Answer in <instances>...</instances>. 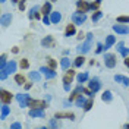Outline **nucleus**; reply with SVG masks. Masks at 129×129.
I'll use <instances>...</instances> for the list:
<instances>
[{
  "mask_svg": "<svg viewBox=\"0 0 129 129\" xmlns=\"http://www.w3.org/2000/svg\"><path fill=\"white\" fill-rule=\"evenodd\" d=\"M92 32H88L87 34V41L84 43V44H81V46H78V53L79 54H85V53H88L89 51V48H91V41H92Z\"/></svg>",
  "mask_w": 129,
  "mask_h": 129,
  "instance_id": "1",
  "label": "nucleus"
},
{
  "mask_svg": "<svg viewBox=\"0 0 129 129\" xmlns=\"http://www.w3.org/2000/svg\"><path fill=\"white\" fill-rule=\"evenodd\" d=\"M85 19H87V15H85V12L76 10L75 13H72V21H73V24L81 25V24H84V22H85Z\"/></svg>",
  "mask_w": 129,
  "mask_h": 129,
  "instance_id": "2",
  "label": "nucleus"
},
{
  "mask_svg": "<svg viewBox=\"0 0 129 129\" xmlns=\"http://www.w3.org/2000/svg\"><path fill=\"white\" fill-rule=\"evenodd\" d=\"M16 100H18V103H19L21 107H28L31 97L28 95V94H16Z\"/></svg>",
  "mask_w": 129,
  "mask_h": 129,
  "instance_id": "3",
  "label": "nucleus"
},
{
  "mask_svg": "<svg viewBox=\"0 0 129 129\" xmlns=\"http://www.w3.org/2000/svg\"><path fill=\"white\" fill-rule=\"evenodd\" d=\"M104 64L109 69L114 68V66H116V54H110V53L104 54Z\"/></svg>",
  "mask_w": 129,
  "mask_h": 129,
  "instance_id": "4",
  "label": "nucleus"
},
{
  "mask_svg": "<svg viewBox=\"0 0 129 129\" xmlns=\"http://www.w3.org/2000/svg\"><path fill=\"white\" fill-rule=\"evenodd\" d=\"M12 94L6 91V89H0V100H2V103L3 104H10L12 103Z\"/></svg>",
  "mask_w": 129,
  "mask_h": 129,
  "instance_id": "5",
  "label": "nucleus"
},
{
  "mask_svg": "<svg viewBox=\"0 0 129 129\" xmlns=\"http://www.w3.org/2000/svg\"><path fill=\"white\" fill-rule=\"evenodd\" d=\"M40 72L44 73V76H46L47 79H51V78H56L57 76V72H54V69H51V68H48V66L40 68Z\"/></svg>",
  "mask_w": 129,
  "mask_h": 129,
  "instance_id": "6",
  "label": "nucleus"
},
{
  "mask_svg": "<svg viewBox=\"0 0 129 129\" xmlns=\"http://www.w3.org/2000/svg\"><path fill=\"white\" fill-rule=\"evenodd\" d=\"M29 107L31 109H46L47 103L46 101H41V100H29Z\"/></svg>",
  "mask_w": 129,
  "mask_h": 129,
  "instance_id": "7",
  "label": "nucleus"
},
{
  "mask_svg": "<svg viewBox=\"0 0 129 129\" xmlns=\"http://www.w3.org/2000/svg\"><path fill=\"white\" fill-rule=\"evenodd\" d=\"M88 87L92 92H97V91H100V88H101V84H100V81L97 79V78H92V79L89 81Z\"/></svg>",
  "mask_w": 129,
  "mask_h": 129,
  "instance_id": "8",
  "label": "nucleus"
},
{
  "mask_svg": "<svg viewBox=\"0 0 129 129\" xmlns=\"http://www.w3.org/2000/svg\"><path fill=\"white\" fill-rule=\"evenodd\" d=\"M113 28V31L114 32H117V34H123V35H125V34H129V28H128V25H113L112 26Z\"/></svg>",
  "mask_w": 129,
  "mask_h": 129,
  "instance_id": "9",
  "label": "nucleus"
},
{
  "mask_svg": "<svg viewBox=\"0 0 129 129\" xmlns=\"http://www.w3.org/2000/svg\"><path fill=\"white\" fill-rule=\"evenodd\" d=\"M76 8H78V10H81V12H88L89 9V5L85 2V0H78L76 2Z\"/></svg>",
  "mask_w": 129,
  "mask_h": 129,
  "instance_id": "10",
  "label": "nucleus"
},
{
  "mask_svg": "<svg viewBox=\"0 0 129 129\" xmlns=\"http://www.w3.org/2000/svg\"><path fill=\"white\" fill-rule=\"evenodd\" d=\"M50 21H51V24H59L60 21H62V15H60V12H51L50 13Z\"/></svg>",
  "mask_w": 129,
  "mask_h": 129,
  "instance_id": "11",
  "label": "nucleus"
},
{
  "mask_svg": "<svg viewBox=\"0 0 129 129\" xmlns=\"http://www.w3.org/2000/svg\"><path fill=\"white\" fill-rule=\"evenodd\" d=\"M29 116L31 117H43L44 116V109H31Z\"/></svg>",
  "mask_w": 129,
  "mask_h": 129,
  "instance_id": "12",
  "label": "nucleus"
},
{
  "mask_svg": "<svg viewBox=\"0 0 129 129\" xmlns=\"http://www.w3.org/2000/svg\"><path fill=\"white\" fill-rule=\"evenodd\" d=\"M73 76H75V72L69 69V71L66 72V75L63 76V84H72V79H73Z\"/></svg>",
  "mask_w": 129,
  "mask_h": 129,
  "instance_id": "13",
  "label": "nucleus"
},
{
  "mask_svg": "<svg viewBox=\"0 0 129 129\" xmlns=\"http://www.w3.org/2000/svg\"><path fill=\"white\" fill-rule=\"evenodd\" d=\"M56 119H62V117H66V119H71V120H75V114L73 113H56L54 114Z\"/></svg>",
  "mask_w": 129,
  "mask_h": 129,
  "instance_id": "14",
  "label": "nucleus"
},
{
  "mask_svg": "<svg viewBox=\"0 0 129 129\" xmlns=\"http://www.w3.org/2000/svg\"><path fill=\"white\" fill-rule=\"evenodd\" d=\"M10 22H12V15H10V13H5V15H2V25H3V26L10 25Z\"/></svg>",
  "mask_w": 129,
  "mask_h": 129,
  "instance_id": "15",
  "label": "nucleus"
},
{
  "mask_svg": "<svg viewBox=\"0 0 129 129\" xmlns=\"http://www.w3.org/2000/svg\"><path fill=\"white\" fill-rule=\"evenodd\" d=\"M116 43V37H113V35H107L106 37V46H104V50H107V48H110Z\"/></svg>",
  "mask_w": 129,
  "mask_h": 129,
  "instance_id": "16",
  "label": "nucleus"
},
{
  "mask_svg": "<svg viewBox=\"0 0 129 129\" xmlns=\"http://www.w3.org/2000/svg\"><path fill=\"white\" fill-rule=\"evenodd\" d=\"M114 81H116V82H122L125 87H129V78L123 76V75H116V76H114Z\"/></svg>",
  "mask_w": 129,
  "mask_h": 129,
  "instance_id": "17",
  "label": "nucleus"
},
{
  "mask_svg": "<svg viewBox=\"0 0 129 129\" xmlns=\"http://www.w3.org/2000/svg\"><path fill=\"white\" fill-rule=\"evenodd\" d=\"M41 13H43V15H50V13H51V2H46V3L43 5Z\"/></svg>",
  "mask_w": 129,
  "mask_h": 129,
  "instance_id": "18",
  "label": "nucleus"
},
{
  "mask_svg": "<svg viewBox=\"0 0 129 129\" xmlns=\"http://www.w3.org/2000/svg\"><path fill=\"white\" fill-rule=\"evenodd\" d=\"M10 113V107H8V104H3L2 106V114H0V119L5 120L8 117V114Z\"/></svg>",
  "mask_w": 129,
  "mask_h": 129,
  "instance_id": "19",
  "label": "nucleus"
},
{
  "mask_svg": "<svg viewBox=\"0 0 129 129\" xmlns=\"http://www.w3.org/2000/svg\"><path fill=\"white\" fill-rule=\"evenodd\" d=\"M76 34V29H75V25H68L66 29H64V35L66 37H72Z\"/></svg>",
  "mask_w": 129,
  "mask_h": 129,
  "instance_id": "20",
  "label": "nucleus"
},
{
  "mask_svg": "<svg viewBox=\"0 0 129 129\" xmlns=\"http://www.w3.org/2000/svg\"><path fill=\"white\" fill-rule=\"evenodd\" d=\"M5 69L8 71V73H13L16 71V62H15V60L8 62V64H6V68H5Z\"/></svg>",
  "mask_w": 129,
  "mask_h": 129,
  "instance_id": "21",
  "label": "nucleus"
},
{
  "mask_svg": "<svg viewBox=\"0 0 129 129\" xmlns=\"http://www.w3.org/2000/svg\"><path fill=\"white\" fill-rule=\"evenodd\" d=\"M60 66H62V69H63V71H68V69H69V66H71V60H69L68 57H63V59L60 60Z\"/></svg>",
  "mask_w": 129,
  "mask_h": 129,
  "instance_id": "22",
  "label": "nucleus"
},
{
  "mask_svg": "<svg viewBox=\"0 0 129 129\" xmlns=\"http://www.w3.org/2000/svg\"><path fill=\"white\" fill-rule=\"evenodd\" d=\"M101 98H103V101H106V103H110V101L113 100L112 91H104V92H103V95H101Z\"/></svg>",
  "mask_w": 129,
  "mask_h": 129,
  "instance_id": "23",
  "label": "nucleus"
},
{
  "mask_svg": "<svg viewBox=\"0 0 129 129\" xmlns=\"http://www.w3.org/2000/svg\"><path fill=\"white\" fill-rule=\"evenodd\" d=\"M41 44H43V46H46V47H51V46L54 44V41H53V37H50V35H48V37H46L44 40L41 41Z\"/></svg>",
  "mask_w": 129,
  "mask_h": 129,
  "instance_id": "24",
  "label": "nucleus"
},
{
  "mask_svg": "<svg viewBox=\"0 0 129 129\" xmlns=\"http://www.w3.org/2000/svg\"><path fill=\"white\" fill-rule=\"evenodd\" d=\"M92 104H94V97H91L89 100L85 101V104H84V110H85V112H89V110L92 109Z\"/></svg>",
  "mask_w": 129,
  "mask_h": 129,
  "instance_id": "25",
  "label": "nucleus"
},
{
  "mask_svg": "<svg viewBox=\"0 0 129 129\" xmlns=\"http://www.w3.org/2000/svg\"><path fill=\"white\" fill-rule=\"evenodd\" d=\"M79 92H84V88H82L81 85H79V87H76V89L72 92V95L69 97V101H71V100H73V98H76V97L79 95Z\"/></svg>",
  "mask_w": 129,
  "mask_h": 129,
  "instance_id": "26",
  "label": "nucleus"
},
{
  "mask_svg": "<svg viewBox=\"0 0 129 129\" xmlns=\"http://www.w3.org/2000/svg\"><path fill=\"white\" fill-rule=\"evenodd\" d=\"M15 82L18 84V85H22V84H25V76L24 75H15Z\"/></svg>",
  "mask_w": 129,
  "mask_h": 129,
  "instance_id": "27",
  "label": "nucleus"
},
{
  "mask_svg": "<svg viewBox=\"0 0 129 129\" xmlns=\"http://www.w3.org/2000/svg\"><path fill=\"white\" fill-rule=\"evenodd\" d=\"M85 81H88V73H87V72L79 73V75H78V82L82 84V82H85Z\"/></svg>",
  "mask_w": 129,
  "mask_h": 129,
  "instance_id": "28",
  "label": "nucleus"
},
{
  "mask_svg": "<svg viewBox=\"0 0 129 129\" xmlns=\"http://www.w3.org/2000/svg\"><path fill=\"white\" fill-rule=\"evenodd\" d=\"M85 101H87V100H85L82 95H78V97H76V106H78V107H84Z\"/></svg>",
  "mask_w": 129,
  "mask_h": 129,
  "instance_id": "29",
  "label": "nucleus"
},
{
  "mask_svg": "<svg viewBox=\"0 0 129 129\" xmlns=\"http://www.w3.org/2000/svg\"><path fill=\"white\" fill-rule=\"evenodd\" d=\"M84 62H85V59H84V56H78L76 59H75V66H82L84 64Z\"/></svg>",
  "mask_w": 129,
  "mask_h": 129,
  "instance_id": "30",
  "label": "nucleus"
},
{
  "mask_svg": "<svg viewBox=\"0 0 129 129\" xmlns=\"http://www.w3.org/2000/svg\"><path fill=\"white\" fill-rule=\"evenodd\" d=\"M29 78H31L32 81H40V79H41L40 73L35 72V71H34V72H29Z\"/></svg>",
  "mask_w": 129,
  "mask_h": 129,
  "instance_id": "31",
  "label": "nucleus"
},
{
  "mask_svg": "<svg viewBox=\"0 0 129 129\" xmlns=\"http://www.w3.org/2000/svg\"><path fill=\"white\" fill-rule=\"evenodd\" d=\"M119 24H129V16H117Z\"/></svg>",
  "mask_w": 129,
  "mask_h": 129,
  "instance_id": "32",
  "label": "nucleus"
},
{
  "mask_svg": "<svg viewBox=\"0 0 129 129\" xmlns=\"http://www.w3.org/2000/svg\"><path fill=\"white\" fill-rule=\"evenodd\" d=\"M19 66H21V69H28V68H29V62H28L26 59H22L21 63H19Z\"/></svg>",
  "mask_w": 129,
  "mask_h": 129,
  "instance_id": "33",
  "label": "nucleus"
},
{
  "mask_svg": "<svg viewBox=\"0 0 129 129\" xmlns=\"http://www.w3.org/2000/svg\"><path fill=\"white\" fill-rule=\"evenodd\" d=\"M103 16V12H100V10H95V13L92 15V22H97L100 18Z\"/></svg>",
  "mask_w": 129,
  "mask_h": 129,
  "instance_id": "34",
  "label": "nucleus"
},
{
  "mask_svg": "<svg viewBox=\"0 0 129 129\" xmlns=\"http://www.w3.org/2000/svg\"><path fill=\"white\" fill-rule=\"evenodd\" d=\"M47 63H48V68H51V69H56V66H57V62H56V60H53V59H47Z\"/></svg>",
  "mask_w": 129,
  "mask_h": 129,
  "instance_id": "35",
  "label": "nucleus"
},
{
  "mask_svg": "<svg viewBox=\"0 0 129 129\" xmlns=\"http://www.w3.org/2000/svg\"><path fill=\"white\" fill-rule=\"evenodd\" d=\"M0 72H2V73H0V79H2V81H5L6 78H8V75H9L8 71H6V69H2Z\"/></svg>",
  "mask_w": 129,
  "mask_h": 129,
  "instance_id": "36",
  "label": "nucleus"
},
{
  "mask_svg": "<svg viewBox=\"0 0 129 129\" xmlns=\"http://www.w3.org/2000/svg\"><path fill=\"white\" fill-rule=\"evenodd\" d=\"M120 54H122V56H123V57H128V54H129V48L123 47V48H122V50H120Z\"/></svg>",
  "mask_w": 129,
  "mask_h": 129,
  "instance_id": "37",
  "label": "nucleus"
},
{
  "mask_svg": "<svg viewBox=\"0 0 129 129\" xmlns=\"http://www.w3.org/2000/svg\"><path fill=\"white\" fill-rule=\"evenodd\" d=\"M10 128H12V129H21V128H22V125H21V123H18V122H15V123H12V125H10Z\"/></svg>",
  "mask_w": 129,
  "mask_h": 129,
  "instance_id": "38",
  "label": "nucleus"
},
{
  "mask_svg": "<svg viewBox=\"0 0 129 129\" xmlns=\"http://www.w3.org/2000/svg\"><path fill=\"white\" fill-rule=\"evenodd\" d=\"M98 6H100V3H91V5H89V8H91V10H97V9H98Z\"/></svg>",
  "mask_w": 129,
  "mask_h": 129,
  "instance_id": "39",
  "label": "nucleus"
},
{
  "mask_svg": "<svg viewBox=\"0 0 129 129\" xmlns=\"http://www.w3.org/2000/svg\"><path fill=\"white\" fill-rule=\"evenodd\" d=\"M43 22H44L46 25H48L50 22H51V21H50V18H48V15H44V16H43Z\"/></svg>",
  "mask_w": 129,
  "mask_h": 129,
  "instance_id": "40",
  "label": "nucleus"
},
{
  "mask_svg": "<svg viewBox=\"0 0 129 129\" xmlns=\"http://www.w3.org/2000/svg\"><path fill=\"white\" fill-rule=\"evenodd\" d=\"M25 2L26 0H21L19 2V10H25Z\"/></svg>",
  "mask_w": 129,
  "mask_h": 129,
  "instance_id": "41",
  "label": "nucleus"
},
{
  "mask_svg": "<svg viewBox=\"0 0 129 129\" xmlns=\"http://www.w3.org/2000/svg\"><path fill=\"white\" fill-rule=\"evenodd\" d=\"M103 50H104V47H103V44H98V46H97V50H95V53H101Z\"/></svg>",
  "mask_w": 129,
  "mask_h": 129,
  "instance_id": "42",
  "label": "nucleus"
},
{
  "mask_svg": "<svg viewBox=\"0 0 129 129\" xmlns=\"http://www.w3.org/2000/svg\"><path fill=\"white\" fill-rule=\"evenodd\" d=\"M50 126H53V128H56V126H59V123H57L54 119H51V122H50Z\"/></svg>",
  "mask_w": 129,
  "mask_h": 129,
  "instance_id": "43",
  "label": "nucleus"
},
{
  "mask_svg": "<svg viewBox=\"0 0 129 129\" xmlns=\"http://www.w3.org/2000/svg\"><path fill=\"white\" fill-rule=\"evenodd\" d=\"M63 88H64V91H69V89H71V84H64Z\"/></svg>",
  "mask_w": 129,
  "mask_h": 129,
  "instance_id": "44",
  "label": "nucleus"
},
{
  "mask_svg": "<svg viewBox=\"0 0 129 129\" xmlns=\"http://www.w3.org/2000/svg\"><path fill=\"white\" fill-rule=\"evenodd\" d=\"M122 48H123V41H120V43L117 44V50H119V51H120Z\"/></svg>",
  "mask_w": 129,
  "mask_h": 129,
  "instance_id": "45",
  "label": "nucleus"
},
{
  "mask_svg": "<svg viewBox=\"0 0 129 129\" xmlns=\"http://www.w3.org/2000/svg\"><path fill=\"white\" fill-rule=\"evenodd\" d=\"M125 64L129 68V57H125Z\"/></svg>",
  "mask_w": 129,
  "mask_h": 129,
  "instance_id": "46",
  "label": "nucleus"
},
{
  "mask_svg": "<svg viewBox=\"0 0 129 129\" xmlns=\"http://www.w3.org/2000/svg\"><path fill=\"white\" fill-rule=\"evenodd\" d=\"M10 2H12V3H19L21 0H10Z\"/></svg>",
  "mask_w": 129,
  "mask_h": 129,
  "instance_id": "47",
  "label": "nucleus"
},
{
  "mask_svg": "<svg viewBox=\"0 0 129 129\" xmlns=\"http://www.w3.org/2000/svg\"><path fill=\"white\" fill-rule=\"evenodd\" d=\"M97 3H101V2H103V0H95Z\"/></svg>",
  "mask_w": 129,
  "mask_h": 129,
  "instance_id": "48",
  "label": "nucleus"
},
{
  "mask_svg": "<svg viewBox=\"0 0 129 129\" xmlns=\"http://www.w3.org/2000/svg\"><path fill=\"white\" fill-rule=\"evenodd\" d=\"M125 128H129V123H126V125H125Z\"/></svg>",
  "mask_w": 129,
  "mask_h": 129,
  "instance_id": "49",
  "label": "nucleus"
},
{
  "mask_svg": "<svg viewBox=\"0 0 129 129\" xmlns=\"http://www.w3.org/2000/svg\"><path fill=\"white\" fill-rule=\"evenodd\" d=\"M0 2H2V3H5V2H6V0H0Z\"/></svg>",
  "mask_w": 129,
  "mask_h": 129,
  "instance_id": "50",
  "label": "nucleus"
},
{
  "mask_svg": "<svg viewBox=\"0 0 129 129\" xmlns=\"http://www.w3.org/2000/svg\"><path fill=\"white\" fill-rule=\"evenodd\" d=\"M51 2H57V0H51Z\"/></svg>",
  "mask_w": 129,
  "mask_h": 129,
  "instance_id": "51",
  "label": "nucleus"
}]
</instances>
